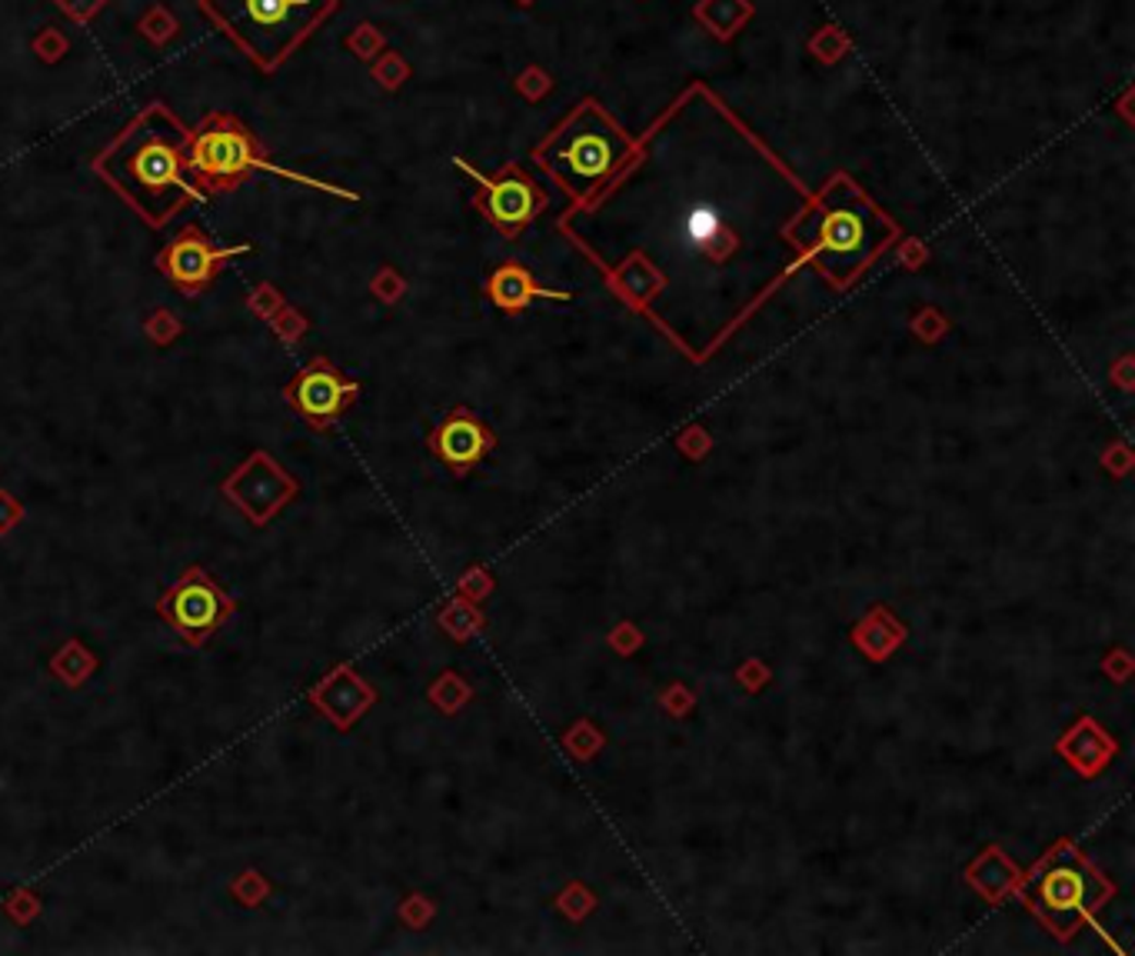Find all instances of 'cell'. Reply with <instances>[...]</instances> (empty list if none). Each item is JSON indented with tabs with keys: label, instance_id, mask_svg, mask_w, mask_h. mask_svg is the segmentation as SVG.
Here are the masks:
<instances>
[{
	"label": "cell",
	"instance_id": "cell-7",
	"mask_svg": "<svg viewBox=\"0 0 1135 956\" xmlns=\"http://www.w3.org/2000/svg\"><path fill=\"white\" fill-rule=\"evenodd\" d=\"M234 597L211 577L204 566H190L180 581L170 584L157 600V617L167 620L180 641L190 647H204L211 636L234 617Z\"/></svg>",
	"mask_w": 1135,
	"mask_h": 956
},
{
	"label": "cell",
	"instance_id": "cell-23",
	"mask_svg": "<svg viewBox=\"0 0 1135 956\" xmlns=\"http://www.w3.org/2000/svg\"><path fill=\"white\" fill-rule=\"evenodd\" d=\"M373 294H380L383 300H396L399 297V280L393 271H383L380 277H373Z\"/></svg>",
	"mask_w": 1135,
	"mask_h": 956
},
{
	"label": "cell",
	"instance_id": "cell-10",
	"mask_svg": "<svg viewBox=\"0 0 1135 956\" xmlns=\"http://www.w3.org/2000/svg\"><path fill=\"white\" fill-rule=\"evenodd\" d=\"M250 253V243H234V247H217L196 224L183 227L167 247L157 253V271L187 297H200L214 277L234 261Z\"/></svg>",
	"mask_w": 1135,
	"mask_h": 956
},
{
	"label": "cell",
	"instance_id": "cell-9",
	"mask_svg": "<svg viewBox=\"0 0 1135 956\" xmlns=\"http://www.w3.org/2000/svg\"><path fill=\"white\" fill-rule=\"evenodd\" d=\"M357 380L344 377V370L326 357H310L284 387L287 407L313 430H333V423L357 404Z\"/></svg>",
	"mask_w": 1135,
	"mask_h": 956
},
{
	"label": "cell",
	"instance_id": "cell-15",
	"mask_svg": "<svg viewBox=\"0 0 1135 956\" xmlns=\"http://www.w3.org/2000/svg\"><path fill=\"white\" fill-rule=\"evenodd\" d=\"M138 31H141V37L151 40L154 47H164V44H170V40L180 34V21H177V14H174L167 4H151V8L141 14Z\"/></svg>",
	"mask_w": 1135,
	"mask_h": 956
},
{
	"label": "cell",
	"instance_id": "cell-12",
	"mask_svg": "<svg viewBox=\"0 0 1135 956\" xmlns=\"http://www.w3.org/2000/svg\"><path fill=\"white\" fill-rule=\"evenodd\" d=\"M430 454L446 464L456 477H466L474 467H480L497 451V433L487 420H480L470 410H450L427 440Z\"/></svg>",
	"mask_w": 1135,
	"mask_h": 956
},
{
	"label": "cell",
	"instance_id": "cell-21",
	"mask_svg": "<svg viewBox=\"0 0 1135 956\" xmlns=\"http://www.w3.org/2000/svg\"><path fill=\"white\" fill-rule=\"evenodd\" d=\"M147 337L160 347H167L170 340L180 337V321L170 313V310H154L151 321H147Z\"/></svg>",
	"mask_w": 1135,
	"mask_h": 956
},
{
	"label": "cell",
	"instance_id": "cell-18",
	"mask_svg": "<svg viewBox=\"0 0 1135 956\" xmlns=\"http://www.w3.org/2000/svg\"><path fill=\"white\" fill-rule=\"evenodd\" d=\"M266 324L274 327V334H277L284 344H297V340L307 334V327H310V324H307V316H303L300 310L287 307V303H284V307H280V310H277V313H274Z\"/></svg>",
	"mask_w": 1135,
	"mask_h": 956
},
{
	"label": "cell",
	"instance_id": "cell-22",
	"mask_svg": "<svg viewBox=\"0 0 1135 956\" xmlns=\"http://www.w3.org/2000/svg\"><path fill=\"white\" fill-rule=\"evenodd\" d=\"M53 4H57L67 17H71L74 24H91V21L110 4V0H53Z\"/></svg>",
	"mask_w": 1135,
	"mask_h": 956
},
{
	"label": "cell",
	"instance_id": "cell-14",
	"mask_svg": "<svg viewBox=\"0 0 1135 956\" xmlns=\"http://www.w3.org/2000/svg\"><path fill=\"white\" fill-rule=\"evenodd\" d=\"M487 290H490V300L497 307H503V310H523L533 300H570V294H563V290L540 287L537 280L529 277V271L519 267V264L497 267V274L490 277Z\"/></svg>",
	"mask_w": 1135,
	"mask_h": 956
},
{
	"label": "cell",
	"instance_id": "cell-1",
	"mask_svg": "<svg viewBox=\"0 0 1135 956\" xmlns=\"http://www.w3.org/2000/svg\"><path fill=\"white\" fill-rule=\"evenodd\" d=\"M187 138L190 127L167 104H151L94 157V174L147 227H164L183 207L207 201L187 174Z\"/></svg>",
	"mask_w": 1135,
	"mask_h": 956
},
{
	"label": "cell",
	"instance_id": "cell-19",
	"mask_svg": "<svg viewBox=\"0 0 1135 956\" xmlns=\"http://www.w3.org/2000/svg\"><path fill=\"white\" fill-rule=\"evenodd\" d=\"M347 50L357 57V60H377V53L383 50V34L373 27V24H357L354 34L347 37Z\"/></svg>",
	"mask_w": 1135,
	"mask_h": 956
},
{
	"label": "cell",
	"instance_id": "cell-16",
	"mask_svg": "<svg viewBox=\"0 0 1135 956\" xmlns=\"http://www.w3.org/2000/svg\"><path fill=\"white\" fill-rule=\"evenodd\" d=\"M31 50L37 53V60L40 63H47V68H50V63H57V60H63L67 57V50H71V37H67L60 27H40L34 37H31Z\"/></svg>",
	"mask_w": 1135,
	"mask_h": 956
},
{
	"label": "cell",
	"instance_id": "cell-17",
	"mask_svg": "<svg viewBox=\"0 0 1135 956\" xmlns=\"http://www.w3.org/2000/svg\"><path fill=\"white\" fill-rule=\"evenodd\" d=\"M407 77H410V68H407V60L399 57L396 50H386V53H380V57L373 60V81H377L380 87L396 91Z\"/></svg>",
	"mask_w": 1135,
	"mask_h": 956
},
{
	"label": "cell",
	"instance_id": "cell-13",
	"mask_svg": "<svg viewBox=\"0 0 1135 956\" xmlns=\"http://www.w3.org/2000/svg\"><path fill=\"white\" fill-rule=\"evenodd\" d=\"M373 700H377V693L350 667H337L310 690V704L320 714H326L330 724L340 727V730H350Z\"/></svg>",
	"mask_w": 1135,
	"mask_h": 956
},
{
	"label": "cell",
	"instance_id": "cell-20",
	"mask_svg": "<svg viewBox=\"0 0 1135 956\" xmlns=\"http://www.w3.org/2000/svg\"><path fill=\"white\" fill-rule=\"evenodd\" d=\"M247 307H250V313L260 316V321H271V316L284 307V294L274 284H256L253 294L247 297Z\"/></svg>",
	"mask_w": 1135,
	"mask_h": 956
},
{
	"label": "cell",
	"instance_id": "cell-6",
	"mask_svg": "<svg viewBox=\"0 0 1135 956\" xmlns=\"http://www.w3.org/2000/svg\"><path fill=\"white\" fill-rule=\"evenodd\" d=\"M1109 897L1112 886L1073 844H1055L1023 883V900L1059 940H1073Z\"/></svg>",
	"mask_w": 1135,
	"mask_h": 956
},
{
	"label": "cell",
	"instance_id": "cell-5",
	"mask_svg": "<svg viewBox=\"0 0 1135 956\" xmlns=\"http://www.w3.org/2000/svg\"><path fill=\"white\" fill-rule=\"evenodd\" d=\"M187 174L204 198L234 194V190H240L253 174H277L284 180H294V183H303L313 190H330V194L357 201V194H350V190H337V187L320 183L307 174H297V170L274 164V157L260 147L256 134L230 110H211L196 120V127H190Z\"/></svg>",
	"mask_w": 1135,
	"mask_h": 956
},
{
	"label": "cell",
	"instance_id": "cell-3",
	"mask_svg": "<svg viewBox=\"0 0 1135 956\" xmlns=\"http://www.w3.org/2000/svg\"><path fill=\"white\" fill-rule=\"evenodd\" d=\"M636 154L640 141H633L596 100H583L553 134H547L543 144H537L533 160L580 207H589L596 198L607 194V187H613Z\"/></svg>",
	"mask_w": 1135,
	"mask_h": 956
},
{
	"label": "cell",
	"instance_id": "cell-4",
	"mask_svg": "<svg viewBox=\"0 0 1135 956\" xmlns=\"http://www.w3.org/2000/svg\"><path fill=\"white\" fill-rule=\"evenodd\" d=\"M196 8L263 74H274L340 11V0H196Z\"/></svg>",
	"mask_w": 1135,
	"mask_h": 956
},
{
	"label": "cell",
	"instance_id": "cell-8",
	"mask_svg": "<svg viewBox=\"0 0 1135 956\" xmlns=\"http://www.w3.org/2000/svg\"><path fill=\"white\" fill-rule=\"evenodd\" d=\"M459 170L470 174V180L477 183V198L474 207L503 234V237H519L533 220H537L547 204L550 194L547 187H540L523 167L510 164L500 177H483L480 170L466 167V160H456Z\"/></svg>",
	"mask_w": 1135,
	"mask_h": 956
},
{
	"label": "cell",
	"instance_id": "cell-2",
	"mask_svg": "<svg viewBox=\"0 0 1135 956\" xmlns=\"http://www.w3.org/2000/svg\"><path fill=\"white\" fill-rule=\"evenodd\" d=\"M896 224L862 194L852 177L836 174L807 211L782 227V237L836 290L849 287L896 240Z\"/></svg>",
	"mask_w": 1135,
	"mask_h": 956
},
{
	"label": "cell",
	"instance_id": "cell-11",
	"mask_svg": "<svg viewBox=\"0 0 1135 956\" xmlns=\"http://www.w3.org/2000/svg\"><path fill=\"white\" fill-rule=\"evenodd\" d=\"M224 493L243 510V514L253 524H266L274 521L284 503L297 493V480L271 457V454H250L247 464H240L227 480H224Z\"/></svg>",
	"mask_w": 1135,
	"mask_h": 956
}]
</instances>
